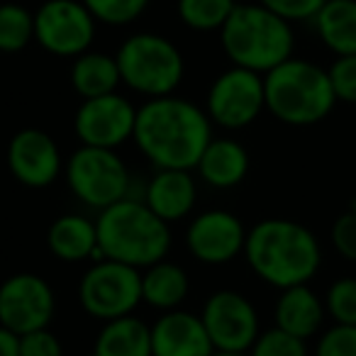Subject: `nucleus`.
<instances>
[{
	"mask_svg": "<svg viewBox=\"0 0 356 356\" xmlns=\"http://www.w3.org/2000/svg\"><path fill=\"white\" fill-rule=\"evenodd\" d=\"M132 139L154 168L195 171L213 139V122L203 108L186 98H149L137 108Z\"/></svg>",
	"mask_w": 356,
	"mask_h": 356,
	"instance_id": "nucleus-1",
	"label": "nucleus"
},
{
	"mask_svg": "<svg viewBox=\"0 0 356 356\" xmlns=\"http://www.w3.org/2000/svg\"><path fill=\"white\" fill-rule=\"evenodd\" d=\"M244 259L264 283L286 291L305 286L322 266L315 232L288 218H266L247 232Z\"/></svg>",
	"mask_w": 356,
	"mask_h": 356,
	"instance_id": "nucleus-2",
	"label": "nucleus"
},
{
	"mask_svg": "<svg viewBox=\"0 0 356 356\" xmlns=\"http://www.w3.org/2000/svg\"><path fill=\"white\" fill-rule=\"evenodd\" d=\"M98 259L127 264L139 271L163 261L171 249V227L142 198H124L100 210Z\"/></svg>",
	"mask_w": 356,
	"mask_h": 356,
	"instance_id": "nucleus-3",
	"label": "nucleus"
},
{
	"mask_svg": "<svg viewBox=\"0 0 356 356\" xmlns=\"http://www.w3.org/2000/svg\"><path fill=\"white\" fill-rule=\"evenodd\" d=\"M220 44L232 66L266 76L293 56L296 35L291 22L261 3H237L220 30Z\"/></svg>",
	"mask_w": 356,
	"mask_h": 356,
	"instance_id": "nucleus-4",
	"label": "nucleus"
},
{
	"mask_svg": "<svg viewBox=\"0 0 356 356\" xmlns=\"http://www.w3.org/2000/svg\"><path fill=\"white\" fill-rule=\"evenodd\" d=\"M266 110L283 124L310 127L334 110L337 95L327 69L315 61L291 56L264 76Z\"/></svg>",
	"mask_w": 356,
	"mask_h": 356,
	"instance_id": "nucleus-5",
	"label": "nucleus"
},
{
	"mask_svg": "<svg viewBox=\"0 0 356 356\" xmlns=\"http://www.w3.org/2000/svg\"><path fill=\"white\" fill-rule=\"evenodd\" d=\"M120 79L129 90L144 98L173 95L186 76L184 54L171 40L154 32H134L120 44Z\"/></svg>",
	"mask_w": 356,
	"mask_h": 356,
	"instance_id": "nucleus-6",
	"label": "nucleus"
},
{
	"mask_svg": "<svg viewBox=\"0 0 356 356\" xmlns=\"http://www.w3.org/2000/svg\"><path fill=\"white\" fill-rule=\"evenodd\" d=\"M69 191L90 210H105L124 198H132V173L118 149L81 144L64 161Z\"/></svg>",
	"mask_w": 356,
	"mask_h": 356,
	"instance_id": "nucleus-7",
	"label": "nucleus"
},
{
	"mask_svg": "<svg viewBox=\"0 0 356 356\" xmlns=\"http://www.w3.org/2000/svg\"><path fill=\"white\" fill-rule=\"evenodd\" d=\"M79 300L86 315L100 322L134 315L142 305V271L113 259H95L81 276Z\"/></svg>",
	"mask_w": 356,
	"mask_h": 356,
	"instance_id": "nucleus-8",
	"label": "nucleus"
},
{
	"mask_svg": "<svg viewBox=\"0 0 356 356\" xmlns=\"http://www.w3.org/2000/svg\"><path fill=\"white\" fill-rule=\"evenodd\" d=\"M266 110L264 76L257 71L229 66L213 81L205 98V113L210 122L225 129H244L259 120Z\"/></svg>",
	"mask_w": 356,
	"mask_h": 356,
	"instance_id": "nucleus-9",
	"label": "nucleus"
},
{
	"mask_svg": "<svg viewBox=\"0 0 356 356\" xmlns=\"http://www.w3.org/2000/svg\"><path fill=\"white\" fill-rule=\"evenodd\" d=\"M95 25L83 0H44L35 13V42L54 56L76 59L90 49Z\"/></svg>",
	"mask_w": 356,
	"mask_h": 356,
	"instance_id": "nucleus-10",
	"label": "nucleus"
},
{
	"mask_svg": "<svg viewBox=\"0 0 356 356\" xmlns=\"http://www.w3.org/2000/svg\"><path fill=\"white\" fill-rule=\"evenodd\" d=\"M54 312V288L37 273H13L0 283V325L15 334L47 330Z\"/></svg>",
	"mask_w": 356,
	"mask_h": 356,
	"instance_id": "nucleus-11",
	"label": "nucleus"
},
{
	"mask_svg": "<svg viewBox=\"0 0 356 356\" xmlns=\"http://www.w3.org/2000/svg\"><path fill=\"white\" fill-rule=\"evenodd\" d=\"M200 320L215 351H249L261 334L254 302L239 291H218L205 300Z\"/></svg>",
	"mask_w": 356,
	"mask_h": 356,
	"instance_id": "nucleus-12",
	"label": "nucleus"
},
{
	"mask_svg": "<svg viewBox=\"0 0 356 356\" xmlns=\"http://www.w3.org/2000/svg\"><path fill=\"white\" fill-rule=\"evenodd\" d=\"M134 122L137 108L120 93L83 100L74 115V129L81 144L100 149H118L129 142L134 137Z\"/></svg>",
	"mask_w": 356,
	"mask_h": 356,
	"instance_id": "nucleus-13",
	"label": "nucleus"
},
{
	"mask_svg": "<svg viewBox=\"0 0 356 356\" xmlns=\"http://www.w3.org/2000/svg\"><path fill=\"white\" fill-rule=\"evenodd\" d=\"M247 232L249 229L234 213L213 208L191 220L186 229V247L200 264L222 266L244 254Z\"/></svg>",
	"mask_w": 356,
	"mask_h": 356,
	"instance_id": "nucleus-14",
	"label": "nucleus"
},
{
	"mask_svg": "<svg viewBox=\"0 0 356 356\" xmlns=\"http://www.w3.org/2000/svg\"><path fill=\"white\" fill-rule=\"evenodd\" d=\"M8 168L17 184L47 188L64 173V156L54 139L35 127L20 129L8 144Z\"/></svg>",
	"mask_w": 356,
	"mask_h": 356,
	"instance_id": "nucleus-15",
	"label": "nucleus"
},
{
	"mask_svg": "<svg viewBox=\"0 0 356 356\" xmlns=\"http://www.w3.org/2000/svg\"><path fill=\"white\" fill-rule=\"evenodd\" d=\"M210 341L200 315L188 310H168L152 325L154 356H213Z\"/></svg>",
	"mask_w": 356,
	"mask_h": 356,
	"instance_id": "nucleus-16",
	"label": "nucleus"
},
{
	"mask_svg": "<svg viewBox=\"0 0 356 356\" xmlns=\"http://www.w3.org/2000/svg\"><path fill=\"white\" fill-rule=\"evenodd\" d=\"M142 200L163 222L171 225L193 213L198 203V184L193 173L184 168H156V173L144 184Z\"/></svg>",
	"mask_w": 356,
	"mask_h": 356,
	"instance_id": "nucleus-17",
	"label": "nucleus"
},
{
	"mask_svg": "<svg viewBox=\"0 0 356 356\" xmlns=\"http://www.w3.org/2000/svg\"><path fill=\"white\" fill-rule=\"evenodd\" d=\"M249 166H252V159L244 144L229 137H213L195 166V173L210 188L229 191L247 178Z\"/></svg>",
	"mask_w": 356,
	"mask_h": 356,
	"instance_id": "nucleus-18",
	"label": "nucleus"
},
{
	"mask_svg": "<svg viewBox=\"0 0 356 356\" xmlns=\"http://www.w3.org/2000/svg\"><path fill=\"white\" fill-rule=\"evenodd\" d=\"M325 317V300H320V296L307 283L281 291L276 307H273V320H276L278 330L300 337L305 341L320 332Z\"/></svg>",
	"mask_w": 356,
	"mask_h": 356,
	"instance_id": "nucleus-19",
	"label": "nucleus"
},
{
	"mask_svg": "<svg viewBox=\"0 0 356 356\" xmlns=\"http://www.w3.org/2000/svg\"><path fill=\"white\" fill-rule=\"evenodd\" d=\"M47 247L59 261L79 264L86 259H98V227L95 220L79 213H66L56 218L47 229Z\"/></svg>",
	"mask_w": 356,
	"mask_h": 356,
	"instance_id": "nucleus-20",
	"label": "nucleus"
},
{
	"mask_svg": "<svg viewBox=\"0 0 356 356\" xmlns=\"http://www.w3.org/2000/svg\"><path fill=\"white\" fill-rule=\"evenodd\" d=\"M90 356H154L152 327L134 315L103 322Z\"/></svg>",
	"mask_w": 356,
	"mask_h": 356,
	"instance_id": "nucleus-21",
	"label": "nucleus"
},
{
	"mask_svg": "<svg viewBox=\"0 0 356 356\" xmlns=\"http://www.w3.org/2000/svg\"><path fill=\"white\" fill-rule=\"evenodd\" d=\"M188 291L191 278L186 268L168 259L142 271V302H147L154 310H178L181 302L188 298Z\"/></svg>",
	"mask_w": 356,
	"mask_h": 356,
	"instance_id": "nucleus-22",
	"label": "nucleus"
},
{
	"mask_svg": "<svg viewBox=\"0 0 356 356\" xmlns=\"http://www.w3.org/2000/svg\"><path fill=\"white\" fill-rule=\"evenodd\" d=\"M312 25L334 56L356 54V0H327Z\"/></svg>",
	"mask_w": 356,
	"mask_h": 356,
	"instance_id": "nucleus-23",
	"label": "nucleus"
},
{
	"mask_svg": "<svg viewBox=\"0 0 356 356\" xmlns=\"http://www.w3.org/2000/svg\"><path fill=\"white\" fill-rule=\"evenodd\" d=\"M120 79L118 59L105 51H83L71 64V88L83 100L100 98V95L118 93Z\"/></svg>",
	"mask_w": 356,
	"mask_h": 356,
	"instance_id": "nucleus-24",
	"label": "nucleus"
},
{
	"mask_svg": "<svg viewBox=\"0 0 356 356\" xmlns=\"http://www.w3.org/2000/svg\"><path fill=\"white\" fill-rule=\"evenodd\" d=\"M178 17L188 30L195 32H220L237 0H178Z\"/></svg>",
	"mask_w": 356,
	"mask_h": 356,
	"instance_id": "nucleus-25",
	"label": "nucleus"
},
{
	"mask_svg": "<svg viewBox=\"0 0 356 356\" xmlns=\"http://www.w3.org/2000/svg\"><path fill=\"white\" fill-rule=\"evenodd\" d=\"M30 42H35V13L20 3L0 6V51L17 54Z\"/></svg>",
	"mask_w": 356,
	"mask_h": 356,
	"instance_id": "nucleus-26",
	"label": "nucleus"
},
{
	"mask_svg": "<svg viewBox=\"0 0 356 356\" xmlns=\"http://www.w3.org/2000/svg\"><path fill=\"white\" fill-rule=\"evenodd\" d=\"M83 6L103 25L124 27L144 15L149 0H83Z\"/></svg>",
	"mask_w": 356,
	"mask_h": 356,
	"instance_id": "nucleus-27",
	"label": "nucleus"
},
{
	"mask_svg": "<svg viewBox=\"0 0 356 356\" xmlns=\"http://www.w3.org/2000/svg\"><path fill=\"white\" fill-rule=\"evenodd\" d=\"M325 310L334 325H356V278H337L327 288Z\"/></svg>",
	"mask_w": 356,
	"mask_h": 356,
	"instance_id": "nucleus-28",
	"label": "nucleus"
},
{
	"mask_svg": "<svg viewBox=\"0 0 356 356\" xmlns=\"http://www.w3.org/2000/svg\"><path fill=\"white\" fill-rule=\"evenodd\" d=\"M249 356H307V344L305 339L288 334L273 325L271 330H264L257 337Z\"/></svg>",
	"mask_w": 356,
	"mask_h": 356,
	"instance_id": "nucleus-29",
	"label": "nucleus"
},
{
	"mask_svg": "<svg viewBox=\"0 0 356 356\" xmlns=\"http://www.w3.org/2000/svg\"><path fill=\"white\" fill-rule=\"evenodd\" d=\"M334 88L337 103L356 105V54L337 56L334 64L327 69Z\"/></svg>",
	"mask_w": 356,
	"mask_h": 356,
	"instance_id": "nucleus-30",
	"label": "nucleus"
},
{
	"mask_svg": "<svg viewBox=\"0 0 356 356\" xmlns=\"http://www.w3.org/2000/svg\"><path fill=\"white\" fill-rule=\"evenodd\" d=\"M315 356H356V325H334L322 332Z\"/></svg>",
	"mask_w": 356,
	"mask_h": 356,
	"instance_id": "nucleus-31",
	"label": "nucleus"
},
{
	"mask_svg": "<svg viewBox=\"0 0 356 356\" xmlns=\"http://www.w3.org/2000/svg\"><path fill=\"white\" fill-rule=\"evenodd\" d=\"M330 239H332L334 252L339 254L341 259L356 264V210L346 208L344 213L332 222Z\"/></svg>",
	"mask_w": 356,
	"mask_h": 356,
	"instance_id": "nucleus-32",
	"label": "nucleus"
},
{
	"mask_svg": "<svg viewBox=\"0 0 356 356\" xmlns=\"http://www.w3.org/2000/svg\"><path fill=\"white\" fill-rule=\"evenodd\" d=\"M259 3L288 22H312L327 0H259Z\"/></svg>",
	"mask_w": 356,
	"mask_h": 356,
	"instance_id": "nucleus-33",
	"label": "nucleus"
},
{
	"mask_svg": "<svg viewBox=\"0 0 356 356\" xmlns=\"http://www.w3.org/2000/svg\"><path fill=\"white\" fill-rule=\"evenodd\" d=\"M20 356H64V346L59 337L47 327L20 337Z\"/></svg>",
	"mask_w": 356,
	"mask_h": 356,
	"instance_id": "nucleus-34",
	"label": "nucleus"
},
{
	"mask_svg": "<svg viewBox=\"0 0 356 356\" xmlns=\"http://www.w3.org/2000/svg\"><path fill=\"white\" fill-rule=\"evenodd\" d=\"M0 356H20V334L0 325Z\"/></svg>",
	"mask_w": 356,
	"mask_h": 356,
	"instance_id": "nucleus-35",
	"label": "nucleus"
},
{
	"mask_svg": "<svg viewBox=\"0 0 356 356\" xmlns=\"http://www.w3.org/2000/svg\"><path fill=\"white\" fill-rule=\"evenodd\" d=\"M213 356H249V351H213Z\"/></svg>",
	"mask_w": 356,
	"mask_h": 356,
	"instance_id": "nucleus-36",
	"label": "nucleus"
}]
</instances>
